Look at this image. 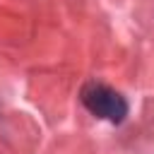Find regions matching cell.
<instances>
[{
  "label": "cell",
  "instance_id": "cell-1",
  "mask_svg": "<svg viewBox=\"0 0 154 154\" xmlns=\"http://www.w3.org/2000/svg\"><path fill=\"white\" fill-rule=\"evenodd\" d=\"M82 103L96 118H103L116 125L123 123L128 116V101L123 99V94H118L116 89L99 84V82H91L82 89Z\"/></svg>",
  "mask_w": 154,
  "mask_h": 154
}]
</instances>
